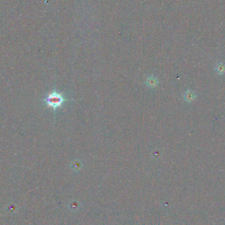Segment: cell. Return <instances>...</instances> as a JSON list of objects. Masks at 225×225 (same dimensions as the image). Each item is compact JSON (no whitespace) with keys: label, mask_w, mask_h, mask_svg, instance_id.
<instances>
[{"label":"cell","mask_w":225,"mask_h":225,"mask_svg":"<svg viewBox=\"0 0 225 225\" xmlns=\"http://www.w3.org/2000/svg\"><path fill=\"white\" fill-rule=\"evenodd\" d=\"M68 100V99L65 98L63 93H59L55 90H53L52 92L48 93L46 98L42 99V102L45 105L52 108L55 112L59 107H61L63 103Z\"/></svg>","instance_id":"obj_1"},{"label":"cell","mask_w":225,"mask_h":225,"mask_svg":"<svg viewBox=\"0 0 225 225\" xmlns=\"http://www.w3.org/2000/svg\"><path fill=\"white\" fill-rule=\"evenodd\" d=\"M158 80L155 76H150L146 80V84L150 88H155L158 84Z\"/></svg>","instance_id":"obj_2"},{"label":"cell","mask_w":225,"mask_h":225,"mask_svg":"<svg viewBox=\"0 0 225 225\" xmlns=\"http://www.w3.org/2000/svg\"><path fill=\"white\" fill-rule=\"evenodd\" d=\"M196 98V94L195 93L191 91V90H188L185 92L184 94V99L187 102H192Z\"/></svg>","instance_id":"obj_3"},{"label":"cell","mask_w":225,"mask_h":225,"mask_svg":"<svg viewBox=\"0 0 225 225\" xmlns=\"http://www.w3.org/2000/svg\"><path fill=\"white\" fill-rule=\"evenodd\" d=\"M215 69H216V71L219 74H223L225 73V65L223 63H220L218 65H217Z\"/></svg>","instance_id":"obj_4"},{"label":"cell","mask_w":225,"mask_h":225,"mask_svg":"<svg viewBox=\"0 0 225 225\" xmlns=\"http://www.w3.org/2000/svg\"><path fill=\"white\" fill-rule=\"evenodd\" d=\"M71 166H72V169H73L74 171H78L82 167V163H81V161H79L78 160H76V161L72 162Z\"/></svg>","instance_id":"obj_5"}]
</instances>
